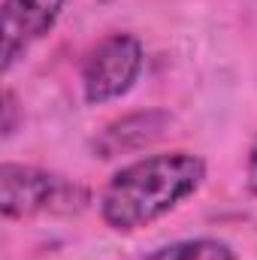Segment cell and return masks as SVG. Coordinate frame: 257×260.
<instances>
[{
    "instance_id": "6da1fadb",
    "label": "cell",
    "mask_w": 257,
    "mask_h": 260,
    "mask_svg": "<svg viewBox=\"0 0 257 260\" xmlns=\"http://www.w3.org/2000/svg\"><path fill=\"white\" fill-rule=\"evenodd\" d=\"M206 160L191 151L148 154L121 167L100 191V218L118 233H133L170 215L203 185Z\"/></svg>"
},
{
    "instance_id": "7a4b0ae2",
    "label": "cell",
    "mask_w": 257,
    "mask_h": 260,
    "mask_svg": "<svg viewBox=\"0 0 257 260\" xmlns=\"http://www.w3.org/2000/svg\"><path fill=\"white\" fill-rule=\"evenodd\" d=\"M85 203L88 191L58 173L27 164L0 167V212L9 221L43 212H79Z\"/></svg>"
},
{
    "instance_id": "3957f363",
    "label": "cell",
    "mask_w": 257,
    "mask_h": 260,
    "mask_svg": "<svg viewBox=\"0 0 257 260\" xmlns=\"http://www.w3.org/2000/svg\"><path fill=\"white\" fill-rule=\"evenodd\" d=\"M142 43L133 34L103 37L82 64V94L88 103H112L124 97L142 73Z\"/></svg>"
},
{
    "instance_id": "277c9868",
    "label": "cell",
    "mask_w": 257,
    "mask_h": 260,
    "mask_svg": "<svg viewBox=\"0 0 257 260\" xmlns=\"http://www.w3.org/2000/svg\"><path fill=\"white\" fill-rule=\"evenodd\" d=\"M64 9V0H3V12H0V58H3V73H9L12 64L37 43L43 40L58 15Z\"/></svg>"
},
{
    "instance_id": "5b68a950",
    "label": "cell",
    "mask_w": 257,
    "mask_h": 260,
    "mask_svg": "<svg viewBox=\"0 0 257 260\" xmlns=\"http://www.w3.org/2000/svg\"><path fill=\"white\" fill-rule=\"evenodd\" d=\"M173 124V115L167 109H139V112H127L121 118H115L112 124L100 130V136L94 139V157H118V154H130L139 151L145 145H151L154 139H160L167 127Z\"/></svg>"
},
{
    "instance_id": "8992f818",
    "label": "cell",
    "mask_w": 257,
    "mask_h": 260,
    "mask_svg": "<svg viewBox=\"0 0 257 260\" xmlns=\"http://www.w3.org/2000/svg\"><path fill=\"white\" fill-rule=\"evenodd\" d=\"M139 260H236V254L221 239L197 236V239H179V242L160 245V248H154L151 254H145Z\"/></svg>"
},
{
    "instance_id": "52a82bcc",
    "label": "cell",
    "mask_w": 257,
    "mask_h": 260,
    "mask_svg": "<svg viewBox=\"0 0 257 260\" xmlns=\"http://www.w3.org/2000/svg\"><path fill=\"white\" fill-rule=\"evenodd\" d=\"M18 124H21V109H18V97H15V91H3V124H0V130H3V139H9L15 130H18Z\"/></svg>"
},
{
    "instance_id": "ba28073f",
    "label": "cell",
    "mask_w": 257,
    "mask_h": 260,
    "mask_svg": "<svg viewBox=\"0 0 257 260\" xmlns=\"http://www.w3.org/2000/svg\"><path fill=\"white\" fill-rule=\"evenodd\" d=\"M245 185L257 197V133L251 139V148H248V160H245Z\"/></svg>"
},
{
    "instance_id": "9c48e42d",
    "label": "cell",
    "mask_w": 257,
    "mask_h": 260,
    "mask_svg": "<svg viewBox=\"0 0 257 260\" xmlns=\"http://www.w3.org/2000/svg\"><path fill=\"white\" fill-rule=\"evenodd\" d=\"M103 3H109V0H103Z\"/></svg>"
}]
</instances>
